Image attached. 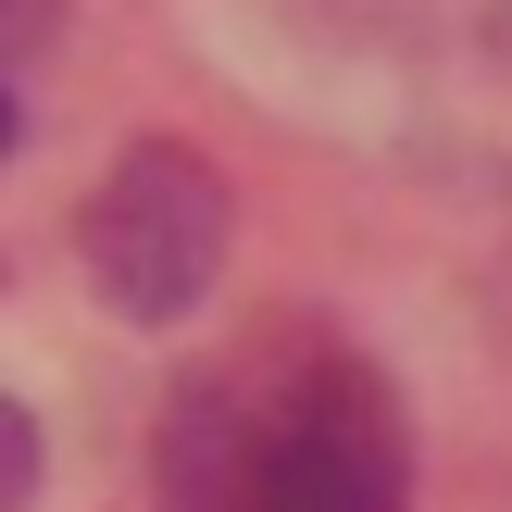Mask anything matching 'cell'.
Here are the masks:
<instances>
[{
	"mask_svg": "<svg viewBox=\"0 0 512 512\" xmlns=\"http://www.w3.org/2000/svg\"><path fill=\"white\" fill-rule=\"evenodd\" d=\"M400 488H413L400 400L350 350L200 375L163 425L175 512H400Z\"/></svg>",
	"mask_w": 512,
	"mask_h": 512,
	"instance_id": "obj_1",
	"label": "cell"
},
{
	"mask_svg": "<svg viewBox=\"0 0 512 512\" xmlns=\"http://www.w3.org/2000/svg\"><path fill=\"white\" fill-rule=\"evenodd\" d=\"M225 275V175L188 138H138L88 200V288L125 325H175L200 313Z\"/></svg>",
	"mask_w": 512,
	"mask_h": 512,
	"instance_id": "obj_2",
	"label": "cell"
},
{
	"mask_svg": "<svg viewBox=\"0 0 512 512\" xmlns=\"http://www.w3.org/2000/svg\"><path fill=\"white\" fill-rule=\"evenodd\" d=\"M25 500H38V413L0 388V512H25Z\"/></svg>",
	"mask_w": 512,
	"mask_h": 512,
	"instance_id": "obj_3",
	"label": "cell"
},
{
	"mask_svg": "<svg viewBox=\"0 0 512 512\" xmlns=\"http://www.w3.org/2000/svg\"><path fill=\"white\" fill-rule=\"evenodd\" d=\"M13 125H25V100H13V63H0V150H13Z\"/></svg>",
	"mask_w": 512,
	"mask_h": 512,
	"instance_id": "obj_4",
	"label": "cell"
}]
</instances>
